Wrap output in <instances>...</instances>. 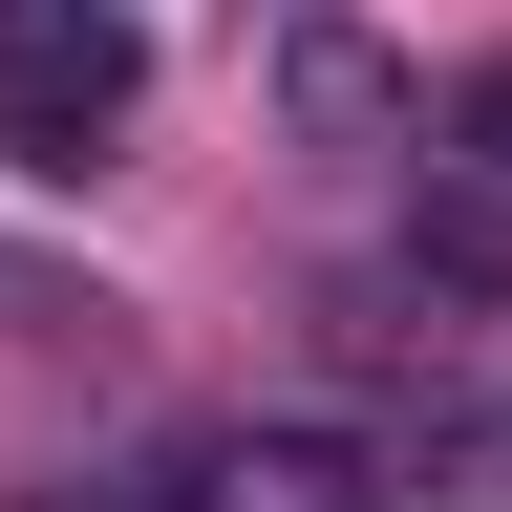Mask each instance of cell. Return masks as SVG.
<instances>
[{
    "mask_svg": "<svg viewBox=\"0 0 512 512\" xmlns=\"http://www.w3.org/2000/svg\"><path fill=\"white\" fill-rule=\"evenodd\" d=\"M107 128H128V0H0V150L107 171Z\"/></svg>",
    "mask_w": 512,
    "mask_h": 512,
    "instance_id": "6da1fadb",
    "label": "cell"
},
{
    "mask_svg": "<svg viewBox=\"0 0 512 512\" xmlns=\"http://www.w3.org/2000/svg\"><path fill=\"white\" fill-rule=\"evenodd\" d=\"M171 448H192V512H406V448H363V427H320V406L171 427Z\"/></svg>",
    "mask_w": 512,
    "mask_h": 512,
    "instance_id": "7a4b0ae2",
    "label": "cell"
},
{
    "mask_svg": "<svg viewBox=\"0 0 512 512\" xmlns=\"http://www.w3.org/2000/svg\"><path fill=\"white\" fill-rule=\"evenodd\" d=\"M448 171L512 192V64H470V86H448Z\"/></svg>",
    "mask_w": 512,
    "mask_h": 512,
    "instance_id": "3957f363",
    "label": "cell"
},
{
    "mask_svg": "<svg viewBox=\"0 0 512 512\" xmlns=\"http://www.w3.org/2000/svg\"><path fill=\"white\" fill-rule=\"evenodd\" d=\"M448 470H470V491L512 512V384H491V406H470V427H448Z\"/></svg>",
    "mask_w": 512,
    "mask_h": 512,
    "instance_id": "277c9868",
    "label": "cell"
},
{
    "mask_svg": "<svg viewBox=\"0 0 512 512\" xmlns=\"http://www.w3.org/2000/svg\"><path fill=\"white\" fill-rule=\"evenodd\" d=\"M0 320H107V299H64L43 256H0Z\"/></svg>",
    "mask_w": 512,
    "mask_h": 512,
    "instance_id": "5b68a950",
    "label": "cell"
}]
</instances>
